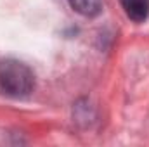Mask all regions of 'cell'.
I'll return each mask as SVG.
<instances>
[{"instance_id":"3","label":"cell","mask_w":149,"mask_h":147,"mask_svg":"<svg viewBox=\"0 0 149 147\" xmlns=\"http://www.w3.org/2000/svg\"><path fill=\"white\" fill-rule=\"evenodd\" d=\"M70 5L81 16L94 17L102 9V0H70Z\"/></svg>"},{"instance_id":"2","label":"cell","mask_w":149,"mask_h":147,"mask_svg":"<svg viewBox=\"0 0 149 147\" xmlns=\"http://www.w3.org/2000/svg\"><path fill=\"white\" fill-rule=\"evenodd\" d=\"M121 7L134 23H144L149 16V0H121Z\"/></svg>"},{"instance_id":"1","label":"cell","mask_w":149,"mask_h":147,"mask_svg":"<svg viewBox=\"0 0 149 147\" xmlns=\"http://www.w3.org/2000/svg\"><path fill=\"white\" fill-rule=\"evenodd\" d=\"M35 88L33 71L14 59H7L0 62V90L9 97H26Z\"/></svg>"}]
</instances>
